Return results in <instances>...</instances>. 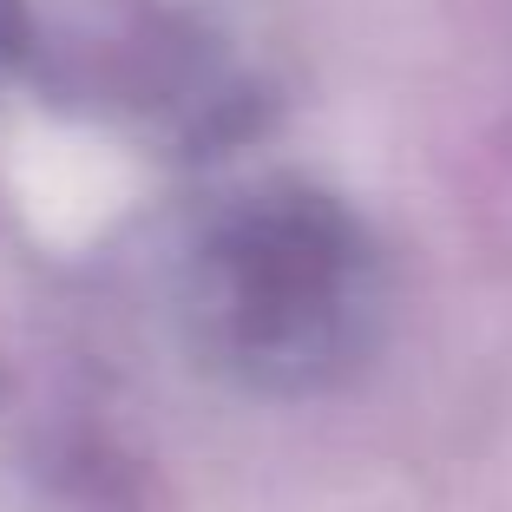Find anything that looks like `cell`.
<instances>
[{"mask_svg":"<svg viewBox=\"0 0 512 512\" xmlns=\"http://www.w3.org/2000/svg\"><path fill=\"white\" fill-rule=\"evenodd\" d=\"M184 348L256 394L322 388L368 335V237L309 184L230 191L171 263Z\"/></svg>","mask_w":512,"mask_h":512,"instance_id":"1","label":"cell"},{"mask_svg":"<svg viewBox=\"0 0 512 512\" xmlns=\"http://www.w3.org/2000/svg\"><path fill=\"white\" fill-rule=\"evenodd\" d=\"M0 60L158 151L224 145L256 112L243 0H0Z\"/></svg>","mask_w":512,"mask_h":512,"instance_id":"2","label":"cell"}]
</instances>
